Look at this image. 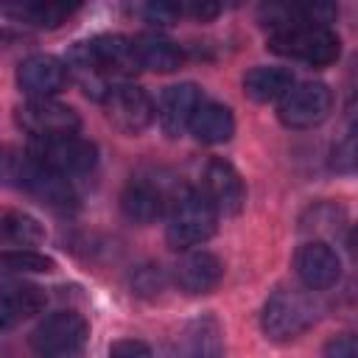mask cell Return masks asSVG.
<instances>
[{
  "instance_id": "6da1fadb",
  "label": "cell",
  "mask_w": 358,
  "mask_h": 358,
  "mask_svg": "<svg viewBox=\"0 0 358 358\" xmlns=\"http://www.w3.org/2000/svg\"><path fill=\"white\" fill-rule=\"evenodd\" d=\"M218 213L201 187H179L168 204V224L165 238L173 249H193L201 246L215 232Z\"/></svg>"
},
{
  "instance_id": "7c38bea8",
  "label": "cell",
  "mask_w": 358,
  "mask_h": 358,
  "mask_svg": "<svg viewBox=\"0 0 358 358\" xmlns=\"http://www.w3.org/2000/svg\"><path fill=\"white\" fill-rule=\"evenodd\" d=\"M294 268H296V277L310 288V291H324V288H333L341 277V263H338V255L333 252L330 243L324 241H310V243H302L294 255Z\"/></svg>"
},
{
  "instance_id": "4fadbf2b",
  "label": "cell",
  "mask_w": 358,
  "mask_h": 358,
  "mask_svg": "<svg viewBox=\"0 0 358 358\" xmlns=\"http://www.w3.org/2000/svg\"><path fill=\"white\" fill-rule=\"evenodd\" d=\"M201 103H204V98H201V90L196 84L185 81V84L168 87L159 98V106H157V117H159L162 131L168 137H179L185 129H190Z\"/></svg>"
},
{
  "instance_id": "484cf974",
  "label": "cell",
  "mask_w": 358,
  "mask_h": 358,
  "mask_svg": "<svg viewBox=\"0 0 358 358\" xmlns=\"http://www.w3.org/2000/svg\"><path fill=\"white\" fill-rule=\"evenodd\" d=\"M333 165L338 171H358V115L350 120L344 137L333 148Z\"/></svg>"
},
{
  "instance_id": "9c48e42d",
  "label": "cell",
  "mask_w": 358,
  "mask_h": 358,
  "mask_svg": "<svg viewBox=\"0 0 358 358\" xmlns=\"http://www.w3.org/2000/svg\"><path fill=\"white\" fill-rule=\"evenodd\" d=\"M101 103H103L106 120L123 134H140L154 120V103L148 92L134 84H115Z\"/></svg>"
},
{
  "instance_id": "8992f818",
  "label": "cell",
  "mask_w": 358,
  "mask_h": 358,
  "mask_svg": "<svg viewBox=\"0 0 358 358\" xmlns=\"http://www.w3.org/2000/svg\"><path fill=\"white\" fill-rule=\"evenodd\" d=\"M90 324L76 310H56L31 333V347L45 358H70L87 344Z\"/></svg>"
},
{
  "instance_id": "30bf717a",
  "label": "cell",
  "mask_w": 358,
  "mask_h": 358,
  "mask_svg": "<svg viewBox=\"0 0 358 358\" xmlns=\"http://www.w3.org/2000/svg\"><path fill=\"white\" fill-rule=\"evenodd\" d=\"M201 193L210 199L218 215H238L246 201V187L241 173L227 159H210L201 173Z\"/></svg>"
},
{
  "instance_id": "3957f363",
  "label": "cell",
  "mask_w": 358,
  "mask_h": 358,
  "mask_svg": "<svg viewBox=\"0 0 358 358\" xmlns=\"http://www.w3.org/2000/svg\"><path fill=\"white\" fill-rule=\"evenodd\" d=\"M3 171H6V179L11 185L31 193L36 201L48 204L50 210H67L76 201L70 182L64 176L53 173L50 168H45L42 162H36L28 151L25 154L22 151H8L6 159H3Z\"/></svg>"
},
{
  "instance_id": "5bb4252c",
  "label": "cell",
  "mask_w": 358,
  "mask_h": 358,
  "mask_svg": "<svg viewBox=\"0 0 358 358\" xmlns=\"http://www.w3.org/2000/svg\"><path fill=\"white\" fill-rule=\"evenodd\" d=\"M90 50H92L98 67L106 73L109 81L112 78H129L137 70H143L131 36H123V34H101V36L90 39Z\"/></svg>"
},
{
  "instance_id": "e0dca14e",
  "label": "cell",
  "mask_w": 358,
  "mask_h": 358,
  "mask_svg": "<svg viewBox=\"0 0 358 358\" xmlns=\"http://www.w3.org/2000/svg\"><path fill=\"white\" fill-rule=\"evenodd\" d=\"M168 204H171V199L157 185H151L145 179H131L126 185L123 196H120V210L134 224H151V221H157L165 213Z\"/></svg>"
},
{
  "instance_id": "d4e9b609",
  "label": "cell",
  "mask_w": 358,
  "mask_h": 358,
  "mask_svg": "<svg viewBox=\"0 0 358 358\" xmlns=\"http://www.w3.org/2000/svg\"><path fill=\"white\" fill-rule=\"evenodd\" d=\"M0 263H3V268L11 271V274H14V271H17V274H22V271H36V274H42V271H53V268H56V263H53L50 257L39 255V252H31V249L3 252Z\"/></svg>"
},
{
  "instance_id": "52a82bcc",
  "label": "cell",
  "mask_w": 358,
  "mask_h": 358,
  "mask_svg": "<svg viewBox=\"0 0 358 358\" xmlns=\"http://www.w3.org/2000/svg\"><path fill=\"white\" fill-rule=\"evenodd\" d=\"M330 106H333V92L327 84L302 81V84H294L280 98L277 115L288 129H310L330 115Z\"/></svg>"
},
{
  "instance_id": "603a6c76",
  "label": "cell",
  "mask_w": 358,
  "mask_h": 358,
  "mask_svg": "<svg viewBox=\"0 0 358 358\" xmlns=\"http://www.w3.org/2000/svg\"><path fill=\"white\" fill-rule=\"evenodd\" d=\"M0 235L6 243L11 246H34L39 241H45V229L36 218H31L28 213H20V210H6L3 218H0Z\"/></svg>"
},
{
  "instance_id": "5b68a950",
  "label": "cell",
  "mask_w": 358,
  "mask_h": 358,
  "mask_svg": "<svg viewBox=\"0 0 358 358\" xmlns=\"http://www.w3.org/2000/svg\"><path fill=\"white\" fill-rule=\"evenodd\" d=\"M28 154L50 168L59 176H76L87 173L98 162V148L95 143L78 137V134H62V137H45V140H31Z\"/></svg>"
},
{
  "instance_id": "7402d4cb",
  "label": "cell",
  "mask_w": 358,
  "mask_h": 358,
  "mask_svg": "<svg viewBox=\"0 0 358 358\" xmlns=\"http://www.w3.org/2000/svg\"><path fill=\"white\" fill-rule=\"evenodd\" d=\"M294 87V76L288 67H252L243 76V92L257 101V103H268V101H280L288 90Z\"/></svg>"
},
{
  "instance_id": "4316f807",
  "label": "cell",
  "mask_w": 358,
  "mask_h": 358,
  "mask_svg": "<svg viewBox=\"0 0 358 358\" xmlns=\"http://www.w3.org/2000/svg\"><path fill=\"white\" fill-rule=\"evenodd\" d=\"M324 358H358V333H341L324 344Z\"/></svg>"
},
{
  "instance_id": "f1b7e54d",
  "label": "cell",
  "mask_w": 358,
  "mask_h": 358,
  "mask_svg": "<svg viewBox=\"0 0 358 358\" xmlns=\"http://www.w3.org/2000/svg\"><path fill=\"white\" fill-rule=\"evenodd\" d=\"M350 252H352V260H355V266H358V224H355V229H352V235H350Z\"/></svg>"
},
{
  "instance_id": "ba28073f",
  "label": "cell",
  "mask_w": 358,
  "mask_h": 358,
  "mask_svg": "<svg viewBox=\"0 0 358 358\" xmlns=\"http://www.w3.org/2000/svg\"><path fill=\"white\" fill-rule=\"evenodd\" d=\"M17 123L22 131L31 134V140L45 137H62V134H78V112L67 103H59L53 98H31L17 109Z\"/></svg>"
},
{
  "instance_id": "83f0119b",
  "label": "cell",
  "mask_w": 358,
  "mask_h": 358,
  "mask_svg": "<svg viewBox=\"0 0 358 358\" xmlns=\"http://www.w3.org/2000/svg\"><path fill=\"white\" fill-rule=\"evenodd\" d=\"M109 358H151V350L137 338H123L112 344Z\"/></svg>"
},
{
  "instance_id": "9a60e30c",
  "label": "cell",
  "mask_w": 358,
  "mask_h": 358,
  "mask_svg": "<svg viewBox=\"0 0 358 358\" xmlns=\"http://www.w3.org/2000/svg\"><path fill=\"white\" fill-rule=\"evenodd\" d=\"M224 277V263L204 249H190L173 266V280L185 294H207Z\"/></svg>"
},
{
  "instance_id": "44dd1931",
  "label": "cell",
  "mask_w": 358,
  "mask_h": 358,
  "mask_svg": "<svg viewBox=\"0 0 358 358\" xmlns=\"http://www.w3.org/2000/svg\"><path fill=\"white\" fill-rule=\"evenodd\" d=\"M190 131L199 143L218 145V143H227L235 134V117H232L229 106L215 103V101H204L199 106L193 123H190Z\"/></svg>"
},
{
  "instance_id": "2e32d148",
  "label": "cell",
  "mask_w": 358,
  "mask_h": 358,
  "mask_svg": "<svg viewBox=\"0 0 358 358\" xmlns=\"http://www.w3.org/2000/svg\"><path fill=\"white\" fill-rule=\"evenodd\" d=\"M173 358H224V330L215 316H199L176 338Z\"/></svg>"
},
{
  "instance_id": "277c9868",
  "label": "cell",
  "mask_w": 358,
  "mask_h": 358,
  "mask_svg": "<svg viewBox=\"0 0 358 358\" xmlns=\"http://www.w3.org/2000/svg\"><path fill=\"white\" fill-rule=\"evenodd\" d=\"M316 313H319V308H316L313 296H308L305 291L280 288L266 299L260 324L268 338L291 341V338L302 336L316 322Z\"/></svg>"
},
{
  "instance_id": "cb8c5ba5",
  "label": "cell",
  "mask_w": 358,
  "mask_h": 358,
  "mask_svg": "<svg viewBox=\"0 0 358 358\" xmlns=\"http://www.w3.org/2000/svg\"><path fill=\"white\" fill-rule=\"evenodd\" d=\"M14 11L20 14V20L31 22V25L56 28V25H62L76 11V6H67V3H22Z\"/></svg>"
},
{
  "instance_id": "ffe728a7",
  "label": "cell",
  "mask_w": 358,
  "mask_h": 358,
  "mask_svg": "<svg viewBox=\"0 0 358 358\" xmlns=\"http://www.w3.org/2000/svg\"><path fill=\"white\" fill-rule=\"evenodd\" d=\"M64 62H67V67H70V76H76V81L81 84V90H84L90 98L103 101V98L109 95V90L115 87V84L106 78V73L98 67V62H95V56H92V50H90V42L73 45Z\"/></svg>"
},
{
  "instance_id": "ac0fdd59",
  "label": "cell",
  "mask_w": 358,
  "mask_h": 358,
  "mask_svg": "<svg viewBox=\"0 0 358 358\" xmlns=\"http://www.w3.org/2000/svg\"><path fill=\"white\" fill-rule=\"evenodd\" d=\"M134 48H137V56H140V67L154 70V73H173L185 62L182 48L173 39H168L165 34H159V31L137 34L134 36Z\"/></svg>"
},
{
  "instance_id": "d6986e66",
  "label": "cell",
  "mask_w": 358,
  "mask_h": 358,
  "mask_svg": "<svg viewBox=\"0 0 358 358\" xmlns=\"http://www.w3.org/2000/svg\"><path fill=\"white\" fill-rule=\"evenodd\" d=\"M48 296L39 285L31 282H3L0 288V316H3V327H11L22 319H31L34 313H39L45 308Z\"/></svg>"
},
{
  "instance_id": "7a4b0ae2",
  "label": "cell",
  "mask_w": 358,
  "mask_h": 358,
  "mask_svg": "<svg viewBox=\"0 0 358 358\" xmlns=\"http://www.w3.org/2000/svg\"><path fill=\"white\" fill-rule=\"evenodd\" d=\"M268 50L313 67H327L338 59L341 42L330 25L291 22L277 31H268Z\"/></svg>"
},
{
  "instance_id": "8fae6325",
  "label": "cell",
  "mask_w": 358,
  "mask_h": 358,
  "mask_svg": "<svg viewBox=\"0 0 358 358\" xmlns=\"http://www.w3.org/2000/svg\"><path fill=\"white\" fill-rule=\"evenodd\" d=\"M70 81V67L67 62L50 56V53H34L20 62L17 67V84L22 92L31 98H53L62 92Z\"/></svg>"
}]
</instances>
